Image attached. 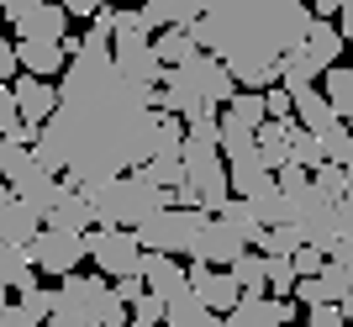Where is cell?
<instances>
[{"label":"cell","mask_w":353,"mask_h":327,"mask_svg":"<svg viewBox=\"0 0 353 327\" xmlns=\"http://www.w3.org/2000/svg\"><path fill=\"white\" fill-rule=\"evenodd\" d=\"M117 32V6H101L90 16L85 37H63L69 63L59 85V111L37 127L32 148L37 159L63 175V185H90V179L127 175L153 153V90L121 75L111 53Z\"/></svg>","instance_id":"obj_1"},{"label":"cell","mask_w":353,"mask_h":327,"mask_svg":"<svg viewBox=\"0 0 353 327\" xmlns=\"http://www.w3.org/2000/svg\"><path fill=\"white\" fill-rule=\"evenodd\" d=\"M311 16L316 11H306V0H206L190 32L232 69L237 85L269 90L280 85V59L306 43Z\"/></svg>","instance_id":"obj_2"},{"label":"cell","mask_w":353,"mask_h":327,"mask_svg":"<svg viewBox=\"0 0 353 327\" xmlns=\"http://www.w3.org/2000/svg\"><path fill=\"white\" fill-rule=\"evenodd\" d=\"M90 195V206H95V222L101 227H143L153 211L174 206V190H163L153 179H143L137 169L127 175H111V179H90L79 185Z\"/></svg>","instance_id":"obj_3"},{"label":"cell","mask_w":353,"mask_h":327,"mask_svg":"<svg viewBox=\"0 0 353 327\" xmlns=\"http://www.w3.org/2000/svg\"><path fill=\"white\" fill-rule=\"evenodd\" d=\"M127 301L117 296V285L111 275H63L59 285V301H53V312H48L43 327H121L127 322Z\"/></svg>","instance_id":"obj_4"},{"label":"cell","mask_w":353,"mask_h":327,"mask_svg":"<svg viewBox=\"0 0 353 327\" xmlns=\"http://www.w3.org/2000/svg\"><path fill=\"white\" fill-rule=\"evenodd\" d=\"M0 179H6L21 201H32L43 217H48V206L63 195V175H53V169L37 159V148L21 143V137H0Z\"/></svg>","instance_id":"obj_5"},{"label":"cell","mask_w":353,"mask_h":327,"mask_svg":"<svg viewBox=\"0 0 353 327\" xmlns=\"http://www.w3.org/2000/svg\"><path fill=\"white\" fill-rule=\"evenodd\" d=\"M85 253H90V264L101 269V275H111V280L143 275V259H148V248L137 243V227H90Z\"/></svg>","instance_id":"obj_6"},{"label":"cell","mask_w":353,"mask_h":327,"mask_svg":"<svg viewBox=\"0 0 353 327\" xmlns=\"http://www.w3.org/2000/svg\"><path fill=\"white\" fill-rule=\"evenodd\" d=\"M201 222H206V211H195V206H163L137 227V243L153 253H190Z\"/></svg>","instance_id":"obj_7"},{"label":"cell","mask_w":353,"mask_h":327,"mask_svg":"<svg viewBox=\"0 0 353 327\" xmlns=\"http://www.w3.org/2000/svg\"><path fill=\"white\" fill-rule=\"evenodd\" d=\"M32 248V264L37 269H48V275H74V269L85 264L90 253H85V232H63V227H53V222H43V232L27 243Z\"/></svg>","instance_id":"obj_8"},{"label":"cell","mask_w":353,"mask_h":327,"mask_svg":"<svg viewBox=\"0 0 353 327\" xmlns=\"http://www.w3.org/2000/svg\"><path fill=\"white\" fill-rule=\"evenodd\" d=\"M295 201V227H301V238L316 243L322 253H332V243H338V201H327L322 190H316V179H311V190L290 195Z\"/></svg>","instance_id":"obj_9"},{"label":"cell","mask_w":353,"mask_h":327,"mask_svg":"<svg viewBox=\"0 0 353 327\" xmlns=\"http://www.w3.org/2000/svg\"><path fill=\"white\" fill-rule=\"evenodd\" d=\"M174 75L185 79V85H190L195 95H201V101H216V106H227V101L237 95V75H232V69H227V63L216 59V53H206V48H201L195 59L174 63Z\"/></svg>","instance_id":"obj_10"},{"label":"cell","mask_w":353,"mask_h":327,"mask_svg":"<svg viewBox=\"0 0 353 327\" xmlns=\"http://www.w3.org/2000/svg\"><path fill=\"white\" fill-rule=\"evenodd\" d=\"M111 53H117L121 75L137 85H163V59L148 43V32H111Z\"/></svg>","instance_id":"obj_11"},{"label":"cell","mask_w":353,"mask_h":327,"mask_svg":"<svg viewBox=\"0 0 353 327\" xmlns=\"http://www.w3.org/2000/svg\"><path fill=\"white\" fill-rule=\"evenodd\" d=\"M237 253H248V238H243L232 222H221L216 211H206V222H201V232H195L190 259H201V264H232Z\"/></svg>","instance_id":"obj_12"},{"label":"cell","mask_w":353,"mask_h":327,"mask_svg":"<svg viewBox=\"0 0 353 327\" xmlns=\"http://www.w3.org/2000/svg\"><path fill=\"white\" fill-rule=\"evenodd\" d=\"M43 222L48 217L32 201H21L11 185H0V243H32L43 232Z\"/></svg>","instance_id":"obj_13"},{"label":"cell","mask_w":353,"mask_h":327,"mask_svg":"<svg viewBox=\"0 0 353 327\" xmlns=\"http://www.w3.org/2000/svg\"><path fill=\"white\" fill-rule=\"evenodd\" d=\"M190 285L201 290V301H206L211 312H232L237 301H243V285L232 280V269H211L201 259H190Z\"/></svg>","instance_id":"obj_14"},{"label":"cell","mask_w":353,"mask_h":327,"mask_svg":"<svg viewBox=\"0 0 353 327\" xmlns=\"http://www.w3.org/2000/svg\"><path fill=\"white\" fill-rule=\"evenodd\" d=\"M16 106H21V121L37 132V127L59 111V85H48L43 75H21L16 79Z\"/></svg>","instance_id":"obj_15"},{"label":"cell","mask_w":353,"mask_h":327,"mask_svg":"<svg viewBox=\"0 0 353 327\" xmlns=\"http://www.w3.org/2000/svg\"><path fill=\"white\" fill-rule=\"evenodd\" d=\"M290 312H295L290 296H243L227 317L237 327H290Z\"/></svg>","instance_id":"obj_16"},{"label":"cell","mask_w":353,"mask_h":327,"mask_svg":"<svg viewBox=\"0 0 353 327\" xmlns=\"http://www.w3.org/2000/svg\"><path fill=\"white\" fill-rule=\"evenodd\" d=\"M143 285L153 290V296L174 301L179 290H190V269L174 264V253H153V248H148V259H143Z\"/></svg>","instance_id":"obj_17"},{"label":"cell","mask_w":353,"mask_h":327,"mask_svg":"<svg viewBox=\"0 0 353 327\" xmlns=\"http://www.w3.org/2000/svg\"><path fill=\"white\" fill-rule=\"evenodd\" d=\"M16 59H21V75H63L69 63V48L63 43H48V37H21L16 43Z\"/></svg>","instance_id":"obj_18"},{"label":"cell","mask_w":353,"mask_h":327,"mask_svg":"<svg viewBox=\"0 0 353 327\" xmlns=\"http://www.w3.org/2000/svg\"><path fill=\"white\" fill-rule=\"evenodd\" d=\"M48 222L63 227V232H90L95 227V206H90V195L79 185H63V195L48 206Z\"/></svg>","instance_id":"obj_19"},{"label":"cell","mask_w":353,"mask_h":327,"mask_svg":"<svg viewBox=\"0 0 353 327\" xmlns=\"http://www.w3.org/2000/svg\"><path fill=\"white\" fill-rule=\"evenodd\" d=\"M16 37H48V43H63L69 37V11H63V0L53 6V0H43L37 11H27L21 21H11Z\"/></svg>","instance_id":"obj_20"},{"label":"cell","mask_w":353,"mask_h":327,"mask_svg":"<svg viewBox=\"0 0 353 327\" xmlns=\"http://www.w3.org/2000/svg\"><path fill=\"white\" fill-rule=\"evenodd\" d=\"M227 175H232V195H259L274 185V169L264 164V153L253 148L243 153V159H227Z\"/></svg>","instance_id":"obj_21"},{"label":"cell","mask_w":353,"mask_h":327,"mask_svg":"<svg viewBox=\"0 0 353 327\" xmlns=\"http://www.w3.org/2000/svg\"><path fill=\"white\" fill-rule=\"evenodd\" d=\"M206 11V0H143L148 27H195Z\"/></svg>","instance_id":"obj_22"},{"label":"cell","mask_w":353,"mask_h":327,"mask_svg":"<svg viewBox=\"0 0 353 327\" xmlns=\"http://www.w3.org/2000/svg\"><path fill=\"white\" fill-rule=\"evenodd\" d=\"M290 95H295V121H301V127H311V132H327V127L338 121V111H332V101H327V90L301 85V90H290Z\"/></svg>","instance_id":"obj_23"},{"label":"cell","mask_w":353,"mask_h":327,"mask_svg":"<svg viewBox=\"0 0 353 327\" xmlns=\"http://www.w3.org/2000/svg\"><path fill=\"white\" fill-rule=\"evenodd\" d=\"M32 280H37L32 248L27 243H0V285H6V290H27Z\"/></svg>","instance_id":"obj_24"},{"label":"cell","mask_w":353,"mask_h":327,"mask_svg":"<svg viewBox=\"0 0 353 327\" xmlns=\"http://www.w3.org/2000/svg\"><path fill=\"white\" fill-rule=\"evenodd\" d=\"M243 201H248V206H253V217H259V222H264V227L295 222V201H290V195L280 190V179H274L269 190H259V195H243Z\"/></svg>","instance_id":"obj_25"},{"label":"cell","mask_w":353,"mask_h":327,"mask_svg":"<svg viewBox=\"0 0 353 327\" xmlns=\"http://www.w3.org/2000/svg\"><path fill=\"white\" fill-rule=\"evenodd\" d=\"M211 317H221V312H211L206 301H201V290L190 285V290H179V296L169 301V312H163V322H169V327H206Z\"/></svg>","instance_id":"obj_26"},{"label":"cell","mask_w":353,"mask_h":327,"mask_svg":"<svg viewBox=\"0 0 353 327\" xmlns=\"http://www.w3.org/2000/svg\"><path fill=\"white\" fill-rule=\"evenodd\" d=\"M227 269L243 285V296H269V253H237Z\"/></svg>","instance_id":"obj_27"},{"label":"cell","mask_w":353,"mask_h":327,"mask_svg":"<svg viewBox=\"0 0 353 327\" xmlns=\"http://www.w3.org/2000/svg\"><path fill=\"white\" fill-rule=\"evenodd\" d=\"M259 153H264L269 169L290 164V121H274V117H269L264 127H259Z\"/></svg>","instance_id":"obj_28"},{"label":"cell","mask_w":353,"mask_h":327,"mask_svg":"<svg viewBox=\"0 0 353 327\" xmlns=\"http://www.w3.org/2000/svg\"><path fill=\"white\" fill-rule=\"evenodd\" d=\"M153 48H159L163 69H174V63H185V59H195V53H201V43H195L190 27H163V37H159Z\"/></svg>","instance_id":"obj_29"},{"label":"cell","mask_w":353,"mask_h":327,"mask_svg":"<svg viewBox=\"0 0 353 327\" xmlns=\"http://www.w3.org/2000/svg\"><path fill=\"white\" fill-rule=\"evenodd\" d=\"M153 153H169V159L185 153V117L159 111V121H153ZM153 153H148V159H153Z\"/></svg>","instance_id":"obj_30"},{"label":"cell","mask_w":353,"mask_h":327,"mask_svg":"<svg viewBox=\"0 0 353 327\" xmlns=\"http://www.w3.org/2000/svg\"><path fill=\"white\" fill-rule=\"evenodd\" d=\"M137 175L153 179V185H163V190H174L179 179H185V153H179V159H169V153H153V159L137 164Z\"/></svg>","instance_id":"obj_31"},{"label":"cell","mask_w":353,"mask_h":327,"mask_svg":"<svg viewBox=\"0 0 353 327\" xmlns=\"http://www.w3.org/2000/svg\"><path fill=\"white\" fill-rule=\"evenodd\" d=\"M290 164H306V169L327 164V153H322V137L311 132V127H301V121H290Z\"/></svg>","instance_id":"obj_32"},{"label":"cell","mask_w":353,"mask_h":327,"mask_svg":"<svg viewBox=\"0 0 353 327\" xmlns=\"http://www.w3.org/2000/svg\"><path fill=\"white\" fill-rule=\"evenodd\" d=\"M0 137H21V143H32V127L21 121V106H16V85H0Z\"/></svg>","instance_id":"obj_33"},{"label":"cell","mask_w":353,"mask_h":327,"mask_svg":"<svg viewBox=\"0 0 353 327\" xmlns=\"http://www.w3.org/2000/svg\"><path fill=\"white\" fill-rule=\"evenodd\" d=\"M216 217H221V222H232V227H237V232H243L248 243H259V238H264V222L253 217V206L243 201V195H232V201H227V206H221Z\"/></svg>","instance_id":"obj_34"},{"label":"cell","mask_w":353,"mask_h":327,"mask_svg":"<svg viewBox=\"0 0 353 327\" xmlns=\"http://www.w3.org/2000/svg\"><path fill=\"white\" fill-rule=\"evenodd\" d=\"M322 137V153H327V164H343V169H348L353 164V132H348V121H332V127H327V132H316Z\"/></svg>","instance_id":"obj_35"},{"label":"cell","mask_w":353,"mask_h":327,"mask_svg":"<svg viewBox=\"0 0 353 327\" xmlns=\"http://www.w3.org/2000/svg\"><path fill=\"white\" fill-rule=\"evenodd\" d=\"M327 101H332L338 117H348V106H353V69H343V63L327 69Z\"/></svg>","instance_id":"obj_36"},{"label":"cell","mask_w":353,"mask_h":327,"mask_svg":"<svg viewBox=\"0 0 353 327\" xmlns=\"http://www.w3.org/2000/svg\"><path fill=\"white\" fill-rule=\"evenodd\" d=\"M295 259L290 253H269V296H295Z\"/></svg>","instance_id":"obj_37"},{"label":"cell","mask_w":353,"mask_h":327,"mask_svg":"<svg viewBox=\"0 0 353 327\" xmlns=\"http://www.w3.org/2000/svg\"><path fill=\"white\" fill-rule=\"evenodd\" d=\"M227 106H232V111H237V117H243V121H253V127H264V121H269L264 90H248V85H237V95H232V101H227Z\"/></svg>","instance_id":"obj_38"},{"label":"cell","mask_w":353,"mask_h":327,"mask_svg":"<svg viewBox=\"0 0 353 327\" xmlns=\"http://www.w3.org/2000/svg\"><path fill=\"white\" fill-rule=\"evenodd\" d=\"M21 296V312H27V322L37 327V322H48V312H53V301H59V290H43V285L32 280L27 290H16Z\"/></svg>","instance_id":"obj_39"},{"label":"cell","mask_w":353,"mask_h":327,"mask_svg":"<svg viewBox=\"0 0 353 327\" xmlns=\"http://www.w3.org/2000/svg\"><path fill=\"white\" fill-rule=\"evenodd\" d=\"M311 179H316V190H322L327 201H343V195H348V169H343V164H316Z\"/></svg>","instance_id":"obj_40"},{"label":"cell","mask_w":353,"mask_h":327,"mask_svg":"<svg viewBox=\"0 0 353 327\" xmlns=\"http://www.w3.org/2000/svg\"><path fill=\"white\" fill-rule=\"evenodd\" d=\"M301 243H306V238H301V227H295V222H280V227H264L259 248H264V253H295Z\"/></svg>","instance_id":"obj_41"},{"label":"cell","mask_w":353,"mask_h":327,"mask_svg":"<svg viewBox=\"0 0 353 327\" xmlns=\"http://www.w3.org/2000/svg\"><path fill=\"white\" fill-rule=\"evenodd\" d=\"M306 327H348L343 301H316V306H306Z\"/></svg>","instance_id":"obj_42"},{"label":"cell","mask_w":353,"mask_h":327,"mask_svg":"<svg viewBox=\"0 0 353 327\" xmlns=\"http://www.w3.org/2000/svg\"><path fill=\"white\" fill-rule=\"evenodd\" d=\"M264 106H269V117H274V121H290V117H295L290 85H269V90H264Z\"/></svg>","instance_id":"obj_43"},{"label":"cell","mask_w":353,"mask_h":327,"mask_svg":"<svg viewBox=\"0 0 353 327\" xmlns=\"http://www.w3.org/2000/svg\"><path fill=\"white\" fill-rule=\"evenodd\" d=\"M163 312H169V301L153 296V290H143V296L132 301V322H163Z\"/></svg>","instance_id":"obj_44"},{"label":"cell","mask_w":353,"mask_h":327,"mask_svg":"<svg viewBox=\"0 0 353 327\" xmlns=\"http://www.w3.org/2000/svg\"><path fill=\"white\" fill-rule=\"evenodd\" d=\"M290 259H295V275H322V264H327V253L316 248V243H301Z\"/></svg>","instance_id":"obj_45"},{"label":"cell","mask_w":353,"mask_h":327,"mask_svg":"<svg viewBox=\"0 0 353 327\" xmlns=\"http://www.w3.org/2000/svg\"><path fill=\"white\" fill-rule=\"evenodd\" d=\"M11 75H21V59H16V43L0 37V85H11Z\"/></svg>","instance_id":"obj_46"},{"label":"cell","mask_w":353,"mask_h":327,"mask_svg":"<svg viewBox=\"0 0 353 327\" xmlns=\"http://www.w3.org/2000/svg\"><path fill=\"white\" fill-rule=\"evenodd\" d=\"M111 285H117V296L127 301V306H132V301L148 290V285H143V275H121V280H111Z\"/></svg>","instance_id":"obj_47"},{"label":"cell","mask_w":353,"mask_h":327,"mask_svg":"<svg viewBox=\"0 0 353 327\" xmlns=\"http://www.w3.org/2000/svg\"><path fill=\"white\" fill-rule=\"evenodd\" d=\"M0 327H32V322H27V312H21V301H16V306H11V301L0 306Z\"/></svg>","instance_id":"obj_48"},{"label":"cell","mask_w":353,"mask_h":327,"mask_svg":"<svg viewBox=\"0 0 353 327\" xmlns=\"http://www.w3.org/2000/svg\"><path fill=\"white\" fill-rule=\"evenodd\" d=\"M37 6H43V0H0V11L11 16V21H21V16H27V11H37Z\"/></svg>","instance_id":"obj_49"},{"label":"cell","mask_w":353,"mask_h":327,"mask_svg":"<svg viewBox=\"0 0 353 327\" xmlns=\"http://www.w3.org/2000/svg\"><path fill=\"white\" fill-rule=\"evenodd\" d=\"M101 6H111V0H63V11H69V16H95Z\"/></svg>","instance_id":"obj_50"},{"label":"cell","mask_w":353,"mask_h":327,"mask_svg":"<svg viewBox=\"0 0 353 327\" xmlns=\"http://www.w3.org/2000/svg\"><path fill=\"white\" fill-rule=\"evenodd\" d=\"M338 27H343V37L353 43V0H338Z\"/></svg>","instance_id":"obj_51"},{"label":"cell","mask_w":353,"mask_h":327,"mask_svg":"<svg viewBox=\"0 0 353 327\" xmlns=\"http://www.w3.org/2000/svg\"><path fill=\"white\" fill-rule=\"evenodd\" d=\"M206 327H237V322H232V317H211Z\"/></svg>","instance_id":"obj_52"},{"label":"cell","mask_w":353,"mask_h":327,"mask_svg":"<svg viewBox=\"0 0 353 327\" xmlns=\"http://www.w3.org/2000/svg\"><path fill=\"white\" fill-rule=\"evenodd\" d=\"M343 317H348V327H353V296H348V301H343Z\"/></svg>","instance_id":"obj_53"},{"label":"cell","mask_w":353,"mask_h":327,"mask_svg":"<svg viewBox=\"0 0 353 327\" xmlns=\"http://www.w3.org/2000/svg\"><path fill=\"white\" fill-rule=\"evenodd\" d=\"M132 327H169V322H132Z\"/></svg>","instance_id":"obj_54"},{"label":"cell","mask_w":353,"mask_h":327,"mask_svg":"<svg viewBox=\"0 0 353 327\" xmlns=\"http://www.w3.org/2000/svg\"><path fill=\"white\" fill-rule=\"evenodd\" d=\"M348 190H353V164H348Z\"/></svg>","instance_id":"obj_55"},{"label":"cell","mask_w":353,"mask_h":327,"mask_svg":"<svg viewBox=\"0 0 353 327\" xmlns=\"http://www.w3.org/2000/svg\"><path fill=\"white\" fill-rule=\"evenodd\" d=\"M0 306H6V285H0Z\"/></svg>","instance_id":"obj_56"},{"label":"cell","mask_w":353,"mask_h":327,"mask_svg":"<svg viewBox=\"0 0 353 327\" xmlns=\"http://www.w3.org/2000/svg\"><path fill=\"white\" fill-rule=\"evenodd\" d=\"M132 6H143V0H132Z\"/></svg>","instance_id":"obj_57"}]
</instances>
